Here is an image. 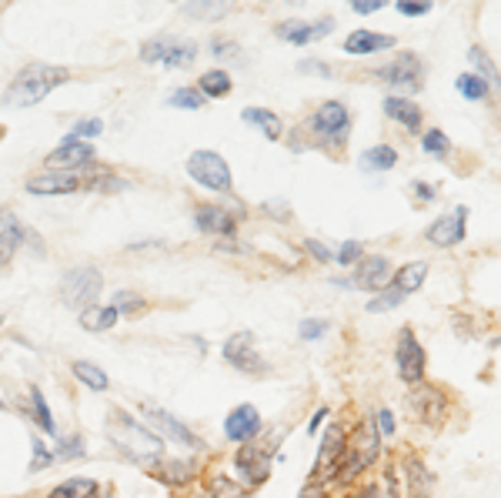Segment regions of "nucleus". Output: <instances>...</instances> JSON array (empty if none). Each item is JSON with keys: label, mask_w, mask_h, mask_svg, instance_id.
I'll return each instance as SVG.
<instances>
[{"label": "nucleus", "mask_w": 501, "mask_h": 498, "mask_svg": "<svg viewBox=\"0 0 501 498\" xmlns=\"http://www.w3.org/2000/svg\"><path fill=\"white\" fill-rule=\"evenodd\" d=\"M454 87H458V94L465 100H485L491 94V87L481 81V77H475V74H462L458 81H454Z\"/></svg>", "instance_id": "473e14b6"}, {"label": "nucleus", "mask_w": 501, "mask_h": 498, "mask_svg": "<svg viewBox=\"0 0 501 498\" xmlns=\"http://www.w3.org/2000/svg\"><path fill=\"white\" fill-rule=\"evenodd\" d=\"M100 288H104V278H100L98 267H71L61 281V301L67 308H91L98 301Z\"/></svg>", "instance_id": "20e7f679"}, {"label": "nucleus", "mask_w": 501, "mask_h": 498, "mask_svg": "<svg viewBox=\"0 0 501 498\" xmlns=\"http://www.w3.org/2000/svg\"><path fill=\"white\" fill-rule=\"evenodd\" d=\"M355 7V13H375L384 7V0H358V4H351Z\"/></svg>", "instance_id": "3c124183"}, {"label": "nucleus", "mask_w": 501, "mask_h": 498, "mask_svg": "<svg viewBox=\"0 0 501 498\" xmlns=\"http://www.w3.org/2000/svg\"><path fill=\"white\" fill-rule=\"evenodd\" d=\"M73 378L81 381V385H87L91 391H108V375L100 371L98 365H91V362H73Z\"/></svg>", "instance_id": "2f4dec72"}, {"label": "nucleus", "mask_w": 501, "mask_h": 498, "mask_svg": "<svg viewBox=\"0 0 501 498\" xmlns=\"http://www.w3.org/2000/svg\"><path fill=\"white\" fill-rule=\"evenodd\" d=\"M98 482L94 478H67L64 485H57L48 498H98Z\"/></svg>", "instance_id": "c85d7f7f"}, {"label": "nucleus", "mask_w": 501, "mask_h": 498, "mask_svg": "<svg viewBox=\"0 0 501 498\" xmlns=\"http://www.w3.org/2000/svg\"><path fill=\"white\" fill-rule=\"evenodd\" d=\"M378 432H381V435H392V432H394V415L392 412H388V408H381V412H378Z\"/></svg>", "instance_id": "8fccbe9b"}, {"label": "nucleus", "mask_w": 501, "mask_h": 498, "mask_svg": "<svg viewBox=\"0 0 501 498\" xmlns=\"http://www.w3.org/2000/svg\"><path fill=\"white\" fill-rule=\"evenodd\" d=\"M94 164V147L84 141H64L54 154H48L50 170H81Z\"/></svg>", "instance_id": "dca6fc26"}, {"label": "nucleus", "mask_w": 501, "mask_h": 498, "mask_svg": "<svg viewBox=\"0 0 501 498\" xmlns=\"http://www.w3.org/2000/svg\"><path fill=\"white\" fill-rule=\"evenodd\" d=\"M375 77H378V81H384V84L398 87V91L415 94V91H421V81H425V64H421V57H418V54H402L398 61L378 67V74H375Z\"/></svg>", "instance_id": "6e6552de"}, {"label": "nucleus", "mask_w": 501, "mask_h": 498, "mask_svg": "<svg viewBox=\"0 0 501 498\" xmlns=\"http://www.w3.org/2000/svg\"><path fill=\"white\" fill-rule=\"evenodd\" d=\"M197 57V44L187 37H154L141 48L144 64H164V67H187Z\"/></svg>", "instance_id": "39448f33"}, {"label": "nucleus", "mask_w": 501, "mask_h": 498, "mask_svg": "<svg viewBox=\"0 0 501 498\" xmlns=\"http://www.w3.org/2000/svg\"><path fill=\"white\" fill-rule=\"evenodd\" d=\"M311 127L318 134V141L324 147H341L348 141V127H351V114L344 104L338 100H324L318 110H315V118H311Z\"/></svg>", "instance_id": "0eeeda50"}, {"label": "nucleus", "mask_w": 501, "mask_h": 498, "mask_svg": "<svg viewBox=\"0 0 501 498\" xmlns=\"http://www.w3.org/2000/svg\"><path fill=\"white\" fill-rule=\"evenodd\" d=\"M238 218H241V214H234V211L218 207V205L194 207V224H197V232H204V234H224V238H231L234 228H238Z\"/></svg>", "instance_id": "2eb2a0df"}, {"label": "nucleus", "mask_w": 501, "mask_h": 498, "mask_svg": "<svg viewBox=\"0 0 501 498\" xmlns=\"http://www.w3.org/2000/svg\"><path fill=\"white\" fill-rule=\"evenodd\" d=\"M334 31V17H321L315 24H305V21H288V24H278V37L288 40V44H311V40H321Z\"/></svg>", "instance_id": "6ab92c4d"}, {"label": "nucleus", "mask_w": 501, "mask_h": 498, "mask_svg": "<svg viewBox=\"0 0 501 498\" xmlns=\"http://www.w3.org/2000/svg\"><path fill=\"white\" fill-rule=\"evenodd\" d=\"M398 164V151L388 144H378L361 154V168L365 170H392Z\"/></svg>", "instance_id": "c756f323"}, {"label": "nucleus", "mask_w": 501, "mask_h": 498, "mask_svg": "<svg viewBox=\"0 0 501 498\" xmlns=\"http://www.w3.org/2000/svg\"><path fill=\"white\" fill-rule=\"evenodd\" d=\"M98 134H104V121L100 118H84V121L73 124L64 141H81V137H98Z\"/></svg>", "instance_id": "58836bf2"}, {"label": "nucleus", "mask_w": 501, "mask_h": 498, "mask_svg": "<svg viewBox=\"0 0 501 498\" xmlns=\"http://www.w3.org/2000/svg\"><path fill=\"white\" fill-rule=\"evenodd\" d=\"M465 221H468V207H458L454 214H445L435 224H428V241L435 248H452V244L465 241Z\"/></svg>", "instance_id": "f3484780"}, {"label": "nucleus", "mask_w": 501, "mask_h": 498, "mask_svg": "<svg viewBox=\"0 0 501 498\" xmlns=\"http://www.w3.org/2000/svg\"><path fill=\"white\" fill-rule=\"evenodd\" d=\"M241 121L245 124H255L257 131L264 134L268 141H278L281 137V118L278 114H271V110H264V108H247V110H241Z\"/></svg>", "instance_id": "b1692460"}, {"label": "nucleus", "mask_w": 501, "mask_h": 498, "mask_svg": "<svg viewBox=\"0 0 501 498\" xmlns=\"http://www.w3.org/2000/svg\"><path fill=\"white\" fill-rule=\"evenodd\" d=\"M425 278H428V265L425 261H411V265H404L402 271H398V278H394V288L408 298V294H415L421 284H425Z\"/></svg>", "instance_id": "bb28decb"}, {"label": "nucleus", "mask_w": 501, "mask_h": 498, "mask_svg": "<svg viewBox=\"0 0 501 498\" xmlns=\"http://www.w3.org/2000/svg\"><path fill=\"white\" fill-rule=\"evenodd\" d=\"M388 48H394V37L375 34V31H355V34H348V40H344V50L355 54V57H367V54H378V50H388Z\"/></svg>", "instance_id": "412c9836"}, {"label": "nucleus", "mask_w": 501, "mask_h": 498, "mask_svg": "<svg viewBox=\"0 0 501 498\" xmlns=\"http://www.w3.org/2000/svg\"><path fill=\"white\" fill-rule=\"evenodd\" d=\"M114 308H117V315H121V311H131V315H134V311L144 308V298H137L134 292H117L114 294Z\"/></svg>", "instance_id": "79ce46f5"}, {"label": "nucleus", "mask_w": 501, "mask_h": 498, "mask_svg": "<svg viewBox=\"0 0 501 498\" xmlns=\"http://www.w3.org/2000/svg\"><path fill=\"white\" fill-rule=\"evenodd\" d=\"M351 498H371V495H351Z\"/></svg>", "instance_id": "4d7b16f0"}, {"label": "nucleus", "mask_w": 501, "mask_h": 498, "mask_svg": "<svg viewBox=\"0 0 501 498\" xmlns=\"http://www.w3.org/2000/svg\"><path fill=\"white\" fill-rule=\"evenodd\" d=\"M0 321H4V318H0Z\"/></svg>", "instance_id": "052dcab7"}, {"label": "nucleus", "mask_w": 501, "mask_h": 498, "mask_svg": "<svg viewBox=\"0 0 501 498\" xmlns=\"http://www.w3.org/2000/svg\"><path fill=\"white\" fill-rule=\"evenodd\" d=\"M187 174L194 178L201 188H208V191H218V195H228L231 191V168H228V161L214 154V151H194L191 158H187Z\"/></svg>", "instance_id": "423d86ee"}, {"label": "nucleus", "mask_w": 501, "mask_h": 498, "mask_svg": "<svg viewBox=\"0 0 501 498\" xmlns=\"http://www.w3.org/2000/svg\"><path fill=\"white\" fill-rule=\"evenodd\" d=\"M228 11H231L228 4H184V13L187 17H201V21H218Z\"/></svg>", "instance_id": "e433bc0d"}, {"label": "nucleus", "mask_w": 501, "mask_h": 498, "mask_svg": "<svg viewBox=\"0 0 501 498\" xmlns=\"http://www.w3.org/2000/svg\"><path fill=\"white\" fill-rule=\"evenodd\" d=\"M84 178L81 170H48V174H37L27 181V191L30 195H73L84 188Z\"/></svg>", "instance_id": "ddd939ff"}, {"label": "nucleus", "mask_w": 501, "mask_h": 498, "mask_svg": "<svg viewBox=\"0 0 501 498\" xmlns=\"http://www.w3.org/2000/svg\"><path fill=\"white\" fill-rule=\"evenodd\" d=\"M27 238H34V232H30L13 211L4 207V211H0V267L11 265V258L17 255V248H21Z\"/></svg>", "instance_id": "4468645a"}, {"label": "nucleus", "mask_w": 501, "mask_h": 498, "mask_svg": "<svg viewBox=\"0 0 501 498\" xmlns=\"http://www.w3.org/2000/svg\"><path fill=\"white\" fill-rule=\"evenodd\" d=\"M197 91H201L204 98H228V94H231V74H228V71H208V74H201V81H197Z\"/></svg>", "instance_id": "cd10ccee"}, {"label": "nucleus", "mask_w": 501, "mask_h": 498, "mask_svg": "<svg viewBox=\"0 0 501 498\" xmlns=\"http://www.w3.org/2000/svg\"><path fill=\"white\" fill-rule=\"evenodd\" d=\"M110 438L131 459H160L164 455V438L158 432H151V428L137 425L127 412L110 415Z\"/></svg>", "instance_id": "7ed1b4c3"}, {"label": "nucleus", "mask_w": 501, "mask_h": 498, "mask_svg": "<svg viewBox=\"0 0 501 498\" xmlns=\"http://www.w3.org/2000/svg\"><path fill=\"white\" fill-rule=\"evenodd\" d=\"M324 418H328V408H318V412H315V418H311V428H307V432H311V435H318V428H321V422H324Z\"/></svg>", "instance_id": "5fc2aeb1"}, {"label": "nucleus", "mask_w": 501, "mask_h": 498, "mask_svg": "<svg viewBox=\"0 0 501 498\" xmlns=\"http://www.w3.org/2000/svg\"><path fill=\"white\" fill-rule=\"evenodd\" d=\"M411 188H415L418 201H435V195H438V191H435V184H425V181H415Z\"/></svg>", "instance_id": "09e8293b"}, {"label": "nucleus", "mask_w": 501, "mask_h": 498, "mask_svg": "<svg viewBox=\"0 0 501 498\" xmlns=\"http://www.w3.org/2000/svg\"><path fill=\"white\" fill-rule=\"evenodd\" d=\"M431 11V0H418V4H411V0H398V13H404V17H421V13Z\"/></svg>", "instance_id": "49530a36"}, {"label": "nucleus", "mask_w": 501, "mask_h": 498, "mask_svg": "<svg viewBox=\"0 0 501 498\" xmlns=\"http://www.w3.org/2000/svg\"><path fill=\"white\" fill-rule=\"evenodd\" d=\"M344 441H348L344 428L331 425L328 435H324V441H321V455H318L315 472H334V468H338V462H341V451H344Z\"/></svg>", "instance_id": "4be33fe9"}, {"label": "nucleus", "mask_w": 501, "mask_h": 498, "mask_svg": "<svg viewBox=\"0 0 501 498\" xmlns=\"http://www.w3.org/2000/svg\"><path fill=\"white\" fill-rule=\"evenodd\" d=\"M117 325V308L108 304V308H100V304H91L81 311V328L84 331H108Z\"/></svg>", "instance_id": "393cba45"}, {"label": "nucleus", "mask_w": 501, "mask_h": 498, "mask_svg": "<svg viewBox=\"0 0 501 498\" xmlns=\"http://www.w3.org/2000/svg\"><path fill=\"white\" fill-rule=\"evenodd\" d=\"M378 435L381 432H375L371 422H365V425H358L355 432H351V438L344 441L341 462H338V468H334V478H338L341 485H348L351 478H358L367 465H375V459L381 455V438Z\"/></svg>", "instance_id": "f03ea898"}, {"label": "nucleus", "mask_w": 501, "mask_h": 498, "mask_svg": "<svg viewBox=\"0 0 501 498\" xmlns=\"http://www.w3.org/2000/svg\"><path fill=\"white\" fill-rule=\"evenodd\" d=\"M144 415L151 418V425L158 428V435L164 438H174L177 445H184V449H194V451H201L204 449V441L191 432V428L184 425V422H177L171 412H164V408H154V405H144Z\"/></svg>", "instance_id": "9b49d317"}, {"label": "nucleus", "mask_w": 501, "mask_h": 498, "mask_svg": "<svg viewBox=\"0 0 501 498\" xmlns=\"http://www.w3.org/2000/svg\"><path fill=\"white\" fill-rule=\"evenodd\" d=\"M77 455H84V438L81 435H71L57 441V462H71Z\"/></svg>", "instance_id": "ea45409f"}, {"label": "nucleus", "mask_w": 501, "mask_h": 498, "mask_svg": "<svg viewBox=\"0 0 501 498\" xmlns=\"http://www.w3.org/2000/svg\"><path fill=\"white\" fill-rule=\"evenodd\" d=\"M271 468V449L264 445H241L238 451V472L247 478V485H261Z\"/></svg>", "instance_id": "a211bd4d"}, {"label": "nucleus", "mask_w": 501, "mask_h": 498, "mask_svg": "<svg viewBox=\"0 0 501 498\" xmlns=\"http://www.w3.org/2000/svg\"><path fill=\"white\" fill-rule=\"evenodd\" d=\"M204 94L197 91V87H177V91H171V98H168V104L177 110H197L204 108Z\"/></svg>", "instance_id": "72a5a7b5"}, {"label": "nucleus", "mask_w": 501, "mask_h": 498, "mask_svg": "<svg viewBox=\"0 0 501 498\" xmlns=\"http://www.w3.org/2000/svg\"><path fill=\"white\" fill-rule=\"evenodd\" d=\"M0 137H4V127H0Z\"/></svg>", "instance_id": "bf43d9fd"}, {"label": "nucleus", "mask_w": 501, "mask_h": 498, "mask_svg": "<svg viewBox=\"0 0 501 498\" xmlns=\"http://www.w3.org/2000/svg\"><path fill=\"white\" fill-rule=\"evenodd\" d=\"M224 358H228V365H234L241 375H264L268 371V362L257 354L255 348V338L251 335H234V338H228V345H224Z\"/></svg>", "instance_id": "9d476101"}, {"label": "nucleus", "mask_w": 501, "mask_h": 498, "mask_svg": "<svg viewBox=\"0 0 501 498\" xmlns=\"http://www.w3.org/2000/svg\"><path fill=\"white\" fill-rule=\"evenodd\" d=\"M468 61H471V67H475V77H481L485 84L491 87V91H498L501 87V74H498V67H495V61L488 57V50L485 48H471L468 50Z\"/></svg>", "instance_id": "a878e982"}, {"label": "nucleus", "mask_w": 501, "mask_h": 498, "mask_svg": "<svg viewBox=\"0 0 501 498\" xmlns=\"http://www.w3.org/2000/svg\"><path fill=\"white\" fill-rule=\"evenodd\" d=\"M402 301H404V294L392 284V288H384V292H378L367 301V311H392V308H398Z\"/></svg>", "instance_id": "4c0bfd02"}, {"label": "nucleus", "mask_w": 501, "mask_h": 498, "mask_svg": "<svg viewBox=\"0 0 501 498\" xmlns=\"http://www.w3.org/2000/svg\"><path fill=\"white\" fill-rule=\"evenodd\" d=\"M394 362H398V375L408 381V385H418L425 378V348L418 345L415 331L404 328L398 335V352H394Z\"/></svg>", "instance_id": "1a4fd4ad"}, {"label": "nucleus", "mask_w": 501, "mask_h": 498, "mask_svg": "<svg viewBox=\"0 0 501 498\" xmlns=\"http://www.w3.org/2000/svg\"><path fill=\"white\" fill-rule=\"evenodd\" d=\"M301 498H324V488H321L318 482H311V485L301 488Z\"/></svg>", "instance_id": "864d4df0"}, {"label": "nucleus", "mask_w": 501, "mask_h": 498, "mask_svg": "<svg viewBox=\"0 0 501 498\" xmlns=\"http://www.w3.org/2000/svg\"><path fill=\"white\" fill-rule=\"evenodd\" d=\"M194 498H214V492H197Z\"/></svg>", "instance_id": "6e6d98bb"}, {"label": "nucleus", "mask_w": 501, "mask_h": 498, "mask_svg": "<svg viewBox=\"0 0 501 498\" xmlns=\"http://www.w3.org/2000/svg\"><path fill=\"white\" fill-rule=\"evenodd\" d=\"M408 475H411V495L415 498H425L431 492V472H425V465L411 459L408 462Z\"/></svg>", "instance_id": "f704fd0d"}, {"label": "nucleus", "mask_w": 501, "mask_h": 498, "mask_svg": "<svg viewBox=\"0 0 501 498\" xmlns=\"http://www.w3.org/2000/svg\"><path fill=\"white\" fill-rule=\"evenodd\" d=\"M361 255H365V248H361V241H344L341 251H338V261H341L344 267L355 265V261H361Z\"/></svg>", "instance_id": "c03bdc74"}, {"label": "nucleus", "mask_w": 501, "mask_h": 498, "mask_svg": "<svg viewBox=\"0 0 501 498\" xmlns=\"http://www.w3.org/2000/svg\"><path fill=\"white\" fill-rule=\"evenodd\" d=\"M421 147L428 151L431 158H448V151H452V141L438 131V127H431L425 137H421Z\"/></svg>", "instance_id": "c9c22d12"}, {"label": "nucleus", "mask_w": 501, "mask_h": 498, "mask_svg": "<svg viewBox=\"0 0 501 498\" xmlns=\"http://www.w3.org/2000/svg\"><path fill=\"white\" fill-rule=\"evenodd\" d=\"M211 50H214V57H220V61L241 64V48H238L234 40H228V37H214V40H211Z\"/></svg>", "instance_id": "a19ab883"}, {"label": "nucleus", "mask_w": 501, "mask_h": 498, "mask_svg": "<svg viewBox=\"0 0 501 498\" xmlns=\"http://www.w3.org/2000/svg\"><path fill=\"white\" fill-rule=\"evenodd\" d=\"M305 244H307V251L318 258V261H331V251L324 248V244H318V241H305Z\"/></svg>", "instance_id": "603ef678"}, {"label": "nucleus", "mask_w": 501, "mask_h": 498, "mask_svg": "<svg viewBox=\"0 0 501 498\" xmlns=\"http://www.w3.org/2000/svg\"><path fill=\"white\" fill-rule=\"evenodd\" d=\"M301 338L305 341H318L324 331H328V321H318V318H307V321H301Z\"/></svg>", "instance_id": "37998d69"}, {"label": "nucleus", "mask_w": 501, "mask_h": 498, "mask_svg": "<svg viewBox=\"0 0 501 498\" xmlns=\"http://www.w3.org/2000/svg\"><path fill=\"white\" fill-rule=\"evenodd\" d=\"M30 405H34V418L37 425H40V432L57 438V425H54V415L48 408V398H44V391L37 389V385H30Z\"/></svg>", "instance_id": "7c9ffc66"}, {"label": "nucleus", "mask_w": 501, "mask_h": 498, "mask_svg": "<svg viewBox=\"0 0 501 498\" xmlns=\"http://www.w3.org/2000/svg\"><path fill=\"white\" fill-rule=\"evenodd\" d=\"M392 275V265H388V258L384 255H375V258H361V265L355 271V284L358 288H365V292H378L381 284L388 281Z\"/></svg>", "instance_id": "aec40b11"}, {"label": "nucleus", "mask_w": 501, "mask_h": 498, "mask_svg": "<svg viewBox=\"0 0 501 498\" xmlns=\"http://www.w3.org/2000/svg\"><path fill=\"white\" fill-rule=\"evenodd\" d=\"M4 408H7V405H4V401H0V412H4Z\"/></svg>", "instance_id": "13d9d810"}, {"label": "nucleus", "mask_w": 501, "mask_h": 498, "mask_svg": "<svg viewBox=\"0 0 501 498\" xmlns=\"http://www.w3.org/2000/svg\"><path fill=\"white\" fill-rule=\"evenodd\" d=\"M384 114H388L392 121L402 124L404 131H411V134L421 131V108L411 104L408 98H388L384 100Z\"/></svg>", "instance_id": "5701e85b"}, {"label": "nucleus", "mask_w": 501, "mask_h": 498, "mask_svg": "<svg viewBox=\"0 0 501 498\" xmlns=\"http://www.w3.org/2000/svg\"><path fill=\"white\" fill-rule=\"evenodd\" d=\"M71 77L67 67H54V64H27L24 71H17L11 87L4 91V104L7 108H30L48 98L54 87H61Z\"/></svg>", "instance_id": "f257e3e1"}, {"label": "nucleus", "mask_w": 501, "mask_h": 498, "mask_svg": "<svg viewBox=\"0 0 501 498\" xmlns=\"http://www.w3.org/2000/svg\"><path fill=\"white\" fill-rule=\"evenodd\" d=\"M48 465H54V455L44 449V441H40V438H34V462H30V472H44Z\"/></svg>", "instance_id": "a18cd8bd"}, {"label": "nucleus", "mask_w": 501, "mask_h": 498, "mask_svg": "<svg viewBox=\"0 0 501 498\" xmlns=\"http://www.w3.org/2000/svg\"><path fill=\"white\" fill-rule=\"evenodd\" d=\"M298 71H301V74H321V77H331V67H328V64H321V61H301V64H298Z\"/></svg>", "instance_id": "de8ad7c7"}, {"label": "nucleus", "mask_w": 501, "mask_h": 498, "mask_svg": "<svg viewBox=\"0 0 501 498\" xmlns=\"http://www.w3.org/2000/svg\"><path fill=\"white\" fill-rule=\"evenodd\" d=\"M261 428H264V422H261V415H257L255 405H238V408L224 418V435L231 438V441H238V445H251V441L261 435Z\"/></svg>", "instance_id": "f8f14e48"}]
</instances>
